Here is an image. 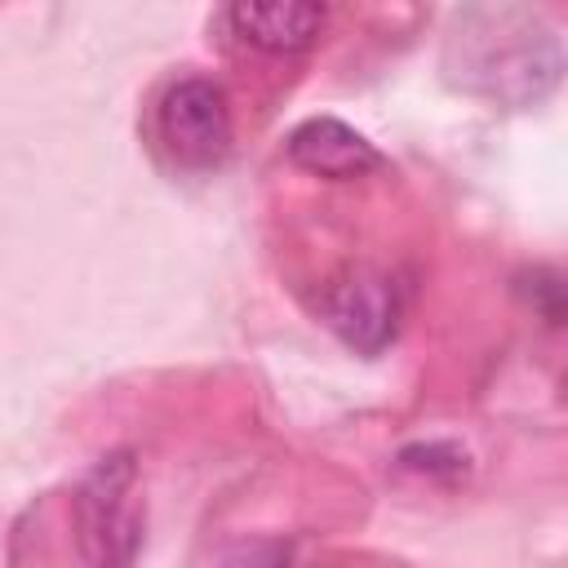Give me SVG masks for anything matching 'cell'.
I'll list each match as a JSON object with an SVG mask.
<instances>
[{"label": "cell", "instance_id": "obj_7", "mask_svg": "<svg viewBox=\"0 0 568 568\" xmlns=\"http://www.w3.org/2000/svg\"><path fill=\"white\" fill-rule=\"evenodd\" d=\"M399 462H404L408 470H430V475H439V470L462 475V470H466V453H457L453 444H417V448H404Z\"/></svg>", "mask_w": 568, "mask_h": 568}, {"label": "cell", "instance_id": "obj_3", "mask_svg": "<svg viewBox=\"0 0 568 568\" xmlns=\"http://www.w3.org/2000/svg\"><path fill=\"white\" fill-rule=\"evenodd\" d=\"M155 138L182 169H213L231 151V106L226 93L204 80L186 75L173 80L155 106Z\"/></svg>", "mask_w": 568, "mask_h": 568}, {"label": "cell", "instance_id": "obj_1", "mask_svg": "<svg viewBox=\"0 0 568 568\" xmlns=\"http://www.w3.org/2000/svg\"><path fill=\"white\" fill-rule=\"evenodd\" d=\"M444 80L493 106H537L564 71L555 27L524 4H466L444 36Z\"/></svg>", "mask_w": 568, "mask_h": 568}, {"label": "cell", "instance_id": "obj_5", "mask_svg": "<svg viewBox=\"0 0 568 568\" xmlns=\"http://www.w3.org/2000/svg\"><path fill=\"white\" fill-rule=\"evenodd\" d=\"M284 146H288V160L297 169H306L315 178H333V182H351V178L382 169V151L364 133H355L351 124H342L333 115L302 120Z\"/></svg>", "mask_w": 568, "mask_h": 568}, {"label": "cell", "instance_id": "obj_2", "mask_svg": "<svg viewBox=\"0 0 568 568\" xmlns=\"http://www.w3.org/2000/svg\"><path fill=\"white\" fill-rule=\"evenodd\" d=\"M75 528L89 568H133L142 550V501L133 453L102 457L75 493Z\"/></svg>", "mask_w": 568, "mask_h": 568}, {"label": "cell", "instance_id": "obj_6", "mask_svg": "<svg viewBox=\"0 0 568 568\" xmlns=\"http://www.w3.org/2000/svg\"><path fill=\"white\" fill-rule=\"evenodd\" d=\"M328 9L324 4H306V0H271V4H231L226 22L231 31L262 49V53H302L320 40Z\"/></svg>", "mask_w": 568, "mask_h": 568}, {"label": "cell", "instance_id": "obj_4", "mask_svg": "<svg viewBox=\"0 0 568 568\" xmlns=\"http://www.w3.org/2000/svg\"><path fill=\"white\" fill-rule=\"evenodd\" d=\"M324 320L328 328L359 355H377L390 337H395V324H399V297H395V284L377 271H351L342 275L328 297H324Z\"/></svg>", "mask_w": 568, "mask_h": 568}]
</instances>
